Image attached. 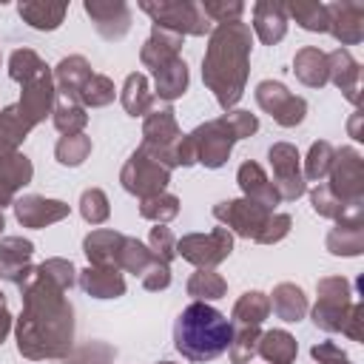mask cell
<instances>
[{
    "instance_id": "836d02e7",
    "label": "cell",
    "mask_w": 364,
    "mask_h": 364,
    "mask_svg": "<svg viewBox=\"0 0 364 364\" xmlns=\"http://www.w3.org/2000/svg\"><path fill=\"white\" fill-rule=\"evenodd\" d=\"M85 122H88V114L82 111V105L68 94H57V100H54V125H57V131H63L65 136H74V134H82Z\"/></svg>"
},
{
    "instance_id": "74e56055",
    "label": "cell",
    "mask_w": 364,
    "mask_h": 364,
    "mask_svg": "<svg viewBox=\"0 0 364 364\" xmlns=\"http://www.w3.org/2000/svg\"><path fill=\"white\" fill-rule=\"evenodd\" d=\"M31 128L26 125V119L20 117V111H17V105H9V108H3L0 111V148H9V151H14L23 139H26V134H28Z\"/></svg>"
},
{
    "instance_id": "60d3db41",
    "label": "cell",
    "mask_w": 364,
    "mask_h": 364,
    "mask_svg": "<svg viewBox=\"0 0 364 364\" xmlns=\"http://www.w3.org/2000/svg\"><path fill=\"white\" fill-rule=\"evenodd\" d=\"M333 156H336V151H333L330 142H324V139L321 142H313L310 145V154H307V171L301 176H307L313 182H321L330 173V168H333Z\"/></svg>"
},
{
    "instance_id": "f1b7e54d",
    "label": "cell",
    "mask_w": 364,
    "mask_h": 364,
    "mask_svg": "<svg viewBox=\"0 0 364 364\" xmlns=\"http://www.w3.org/2000/svg\"><path fill=\"white\" fill-rule=\"evenodd\" d=\"M293 71L296 77L310 85V88H321L327 82V54L307 46L301 51H296V60H293Z\"/></svg>"
},
{
    "instance_id": "f35d334b",
    "label": "cell",
    "mask_w": 364,
    "mask_h": 364,
    "mask_svg": "<svg viewBox=\"0 0 364 364\" xmlns=\"http://www.w3.org/2000/svg\"><path fill=\"white\" fill-rule=\"evenodd\" d=\"M228 290L225 279L213 270H196L191 279H188V296H193L196 301H205V299H222Z\"/></svg>"
},
{
    "instance_id": "7c38bea8",
    "label": "cell",
    "mask_w": 364,
    "mask_h": 364,
    "mask_svg": "<svg viewBox=\"0 0 364 364\" xmlns=\"http://www.w3.org/2000/svg\"><path fill=\"white\" fill-rule=\"evenodd\" d=\"M273 210L250 202V199H230V202H219L213 208V216L219 222H225L228 228H233L239 236L245 239H259V233L264 230L267 219Z\"/></svg>"
},
{
    "instance_id": "6da1fadb",
    "label": "cell",
    "mask_w": 364,
    "mask_h": 364,
    "mask_svg": "<svg viewBox=\"0 0 364 364\" xmlns=\"http://www.w3.org/2000/svg\"><path fill=\"white\" fill-rule=\"evenodd\" d=\"M23 290V316L17 321V350L26 358H60L71 350V304L63 290L37 267Z\"/></svg>"
},
{
    "instance_id": "9a60e30c",
    "label": "cell",
    "mask_w": 364,
    "mask_h": 364,
    "mask_svg": "<svg viewBox=\"0 0 364 364\" xmlns=\"http://www.w3.org/2000/svg\"><path fill=\"white\" fill-rule=\"evenodd\" d=\"M85 14L105 40H119L131 28V9L122 0H85Z\"/></svg>"
},
{
    "instance_id": "44dd1931",
    "label": "cell",
    "mask_w": 364,
    "mask_h": 364,
    "mask_svg": "<svg viewBox=\"0 0 364 364\" xmlns=\"http://www.w3.org/2000/svg\"><path fill=\"white\" fill-rule=\"evenodd\" d=\"M182 40H185L182 34L154 26L151 28V37H148V43L142 46V54H139L142 57V65H148L154 71V68L176 60L179 57V48H182Z\"/></svg>"
},
{
    "instance_id": "c3c4849f",
    "label": "cell",
    "mask_w": 364,
    "mask_h": 364,
    "mask_svg": "<svg viewBox=\"0 0 364 364\" xmlns=\"http://www.w3.org/2000/svg\"><path fill=\"white\" fill-rule=\"evenodd\" d=\"M48 282H54L60 290H68L71 284H74V267H71V262H65V259H48V262H43L40 267H37Z\"/></svg>"
},
{
    "instance_id": "7a4b0ae2",
    "label": "cell",
    "mask_w": 364,
    "mask_h": 364,
    "mask_svg": "<svg viewBox=\"0 0 364 364\" xmlns=\"http://www.w3.org/2000/svg\"><path fill=\"white\" fill-rule=\"evenodd\" d=\"M250 43H253V34L242 20L216 23V28H210V43L202 60V77L225 111L233 108L245 91Z\"/></svg>"
},
{
    "instance_id": "1f68e13d",
    "label": "cell",
    "mask_w": 364,
    "mask_h": 364,
    "mask_svg": "<svg viewBox=\"0 0 364 364\" xmlns=\"http://www.w3.org/2000/svg\"><path fill=\"white\" fill-rule=\"evenodd\" d=\"M68 6L65 3H20L17 6V14L31 26V28H40V31H54L63 17H65Z\"/></svg>"
},
{
    "instance_id": "6f0895ef",
    "label": "cell",
    "mask_w": 364,
    "mask_h": 364,
    "mask_svg": "<svg viewBox=\"0 0 364 364\" xmlns=\"http://www.w3.org/2000/svg\"><path fill=\"white\" fill-rule=\"evenodd\" d=\"M0 230H3V213H0Z\"/></svg>"
},
{
    "instance_id": "d6a6232c",
    "label": "cell",
    "mask_w": 364,
    "mask_h": 364,
    "mask_svg": "<svg viewBox=\"0 0 364 364\" xmlns=\"http://www.w3.org/2000/svg\"><path fill=\"white\" fill-rule=\"evenodd\" d=\"M270 316V299L259 290L245 293L236 304H233V321L236 327H259L264 318Z\"/></svg>"
},
{
    "instance_id": "f6af8a7d",
    "label": "cell",
    "mask_w": 364,
    "mask_h": 364,
    "mask_svg": "<svg viewBox=\"0 0 364 364\" xmlns=\"http://www.w3.org/2000/svg\"><path fill=\"white\" fill-rule=\"evenodd\" d=\"M80 213H82V219L91 222V225L105 222V219H108V199H105V193H102L100 188L85 191V193L80 196Z\"/></svg>"
},
{
    "instance_id": "8d00e7d4",
    "label": "cell",
    "mask_w": 364,
    "mask_h": 364,
    "mask_svg": "<svg viewBox=\"0 0 364 364\" xmlns=\"http://www.w3.org/2000/svg\"><path fill=\"white\" fill-rule=\"evenodd\" d=\"M290 17L307 31H327V6L324 3H310V0H296L284 6Z\"/></svg>"
},
{
    "instance_id": "816d5d0a",
    "label": "cell",
    "mask_w": 364,
    "mask_h": 364,
    "mask_svg": "<svg viewBox=\"0 0 364 364\" xmlns=\"http://www.w3.org/2000/svg\"><path fill=\"white\" fill-rule=\"evenodd\" d=\"M142 284H145L148 290H165V287L171 284V270H168V264L154 259L151 267L142 273Z\"/></svg>"
},
{
    "instance_id": "ee69618b",
    "label": "cell",
    "mask_w": 364,
    "mask_h": 364,
    "mask_svg": "<svg viewBox=\"0 0 364 364\" xmlns=\"http://www.w3.org/2000/svg\"><path fill=\"white\" fill-rule=\"evenodd\" d=\"M256 347H259V327H239V333L230 338V361L233 364H247L253 355H256Z\"/></svg>"
},
{
    "instance_id": "9f6ffc18",
    "label": "cell",
    "mask_w": 364,
    "mask_h": 364,
    "mask_svg": "<svg viewBox=\"0 0 364 364\" xmlns=\"http://www.w3.org/2000/svg\"><path fill=\"white\" fill-rule=\"evenodd\" d=\"M14 191H17V188L0 176V208H3V205H9V202L14 199Z\"/></svg>"
},
{
    "instance_id": "cb8c5ba5",
    "label": "cell",
    "mask_w": 364,
    "mask_h": 364,
    "mask_svg": "<svg viewBox=\"0 0 364 364\" xmlns=\"http://www.w3.org/2000/svg\"><path fill=\"white\" fill-rule=\"evenodd\" d=\"M142 134H145V145H156V148H176V142L182 139L171 108L148 114L145 125H142Z\"/></svg>"
},
{
    "instance_id": "f546056e",
    "label": "cell",
    "mask_w": 364,
    "mask_h": 364,
    "mask_svg": "<svg viewBox=\"0 0 364 364\" xmlns=\"http://www.w3.org/2000/svg\"><path fill=\"white\" fill-rule=\"evenodd\" d=\"M91 65H88V60L85 57H80V54H74V57H63L60 60V65H57V71H54V77H57V82H60V94H68V97H74L77 100V94L82 91V85L91 80Z\"/></svg>"
},
{
    "instance_id": "4316f807",
    "label": "cell",
    "mask_w": 364,
    "mask_h": 364,
    "mask_svg": "<svg viewBox=\"0 0 364 364\" xmlns=\"http://www.w3.org/2000/svg\"><path fill=\"white\" fill-rule=\"evenodd\" d=\"M122 245V233L117 230H94L91 236H85L82 247L91 264H102V267H117V253ZM119 270V267H117Z\"/></svg>"
},
{
    "instance_id": "7dc6e473",
    "label": "cell",
    "mask_w": 364,
    "mask_h": 364,
    "mask_svg": "<svg viewBox=\"0 0 364 364\" xmlns=\"http://www.w3.org/2000/svg\"><path fill=\"white\" fill-rule=\"evenodd\" d=\"M202 6V11H205V17L208 20H213V23H233V20H242V14H245V3H225V0H205V3H199Z\"/></svg>"
},
{
    "instance_id": "ac0fdd59",
    "label": "cell",
    "mask_w": 364,
    "mask_h": 364,
    "mask_svg": "<svg viewBox=\"0 0 364 364\" xmlns=\"http://www.w3.org/2000/svg\"><path fill=\"white\" fill-rule=\"evenodd\" d=\"M253 31L264 46H276L287 34V9L284 3L262 0L253 6Z\"/></svg>"
},
{
    "instance_id": "3957f363",
    "label": "cell",
    "mask_w": 364,
    "mask_h": 364,
    "mask_svg": "<svg viewBox=\"0 0 364 364\" xmlns=\"http://www.w3.org/2000/svg\"><path fill=\"white\" fill-rule=\"evenodd\" d=\"M233 324L210 304H188L173 324V347L188 361H213L230 347Z\"/></svg>"
},
{
    "instance_id": "f5cc1de1",
    "label": "cell",
    "mask_w": 364,
    "mask_h": 364,
    "mask_svg": "<svg viewBox=\"0 0 364 364\" xmlns=\"http://www.w3.org/2000/svg\"><path fill=\"white\" fill-rule=\"evenodd\" d=\"M310 353H313V358H316L318 364H350L347 353H344L341 347H336L333 341H321V344H316Z\"/></svg>"
},
{
    "instance_id": "681fc988",
    "label": "cell",
    "mask_w": 364,
    "mask_h": 364,
    "mask_svg": "<svg viewBox=\"0 0 364 364\" xmlns=\"http://www.w3.org/2000/svg\"><path fill=\"white\" fill-rule=\"evenodd\" d=\"M287 230H290V216L287 213H270V219H267V225H264V230L259 233L256 242H262V245L279 242V239L287 236Z\"/></svg>"
},
{
    "instance_id": "2e32d148",
    "label": "cell",
    "mask_w": 364,
    "mask_h": 364,
    "mask_svg": "<svg viewBox=\"0 0 364 364\" xmlns=\"http://www.w3.org/2000/svg\"><path fill=\"white\" fill-rule=\"evenodd\" d=\"M31 253H34V245L28 239L6 236L0 242V279L23 287L31 279V273H34V267L28 264Z\"/></svg>"
},
{
    "instance_id": "e575fe53",
    "label": "cell",
    "mask_w": 364,
    "mask_h": 364,
    "mask_svg": "<svg viewBox=\"0 0 364 364\" xmlns=\"http://www.w3.org/2000/svg\"><path fill=\"white\" fill-rule=\"evenodd\" d=\"M46 71H48V65H46L31 48H17V51H11V57H9V77H11L14 82H20V85L37 80V77L46 74Z\"/></svg>"
},
{
    "instance_id": "4fadbf2b",
    "label": "cell",
    "mask_w": 364,
    "mask_h": 364,
    "mask_svg": "<svg viewBox=\"0 0 364 364\" xmlns=\"http://www.w3.org/2000/svg\"><path fill=\"white\" fill-rule=\"evenodd\" d=\"M327 6V31L341 46H355L364 40V3H324Z\"/></svg>"
},
{
    "instance_id": "d4e9b609",
    "label": "cell",
    "mask_w": 364,
    "mask_h": 364,
    "mask_svg": "<svg viewBox=\"0 0 364 364\" xmlns=\"http://www.w3.org/2000/svg\"><path fill=\"white\" fill-rule=\"evenodd\" d=\"M156 80V100H176L188 91V65L182 57L151 71Z\"/></svg>"
},
{
    "instance_id": "11a10c76",
    "label": "cell",
    "mask_w": 364,
    "mask_h": 364,
    "mask_svg": "<svg viewBox=\"0 0 364 364\" xmlns=\"http://www.w3.org/2000/svg\"><path fill=\"white\" fill-rule=\"evenodd\" d=\"M9 330H11V316H9V307H6V296L0 293V344L9 336Z\"/></svg>"
},
{
    "instance_id": "bcb514c9",
    "label": "cell",
    "mask_w": 364,
    "mask_h": 364,
    "mask_svg": "<svg viewBox=\"0 0 364 364\" xmlns=\"http://www.w3.org/2000/svg\"><path fill=\"white\" fill-rule=\"evenodd\" d=\"M151 256L156 259V262H171L173 256H176V239H173V233H171V228H165V225H156L154 230H151Z\"/></svg>"
},
{
    "instance_id": "d590c367",
    "label": "cell",
    "mask_w": 364,
    "mask_h": 364,
    "mask_svg": "<svg viewBox=\"0 0 364 364\" xmlns=\"http://www.w3.org/2000/svg\"><path fill=\"white\" fill-rule=\"evenodd\" d=\"M154 256L151 250L139 242V239H131V236H122V245H119V253H117V267L119 270H128V273H145L151 267Z\"/></svg>"
},
{
    "instance_id": "ab89813d",
    "label": "cell",
    "mask_w": 364,
    "mask_h": 364,
    "mask_svg": "<svg viewBox=\"0 0 364 364\" xmlns=\"http://www.w3.org/2000/svg\"><path fill=\"white\" fill-rule=\"evenodd\" d=\"M91 154V139L85 134H74V136H63L54 148V156L60 165H82V159Z\"/></svg>"
},
{
    "instance_id": "603a6c76",
    "label": "cell",
    "mask_w": 364,
    "mask_h": 364,
    "mask_svg": "<svg viewBox=\"0 0 364 364\" xmlns=\"http://www.w3.org/2000/svg\"><path fill=\"white\" fill-rule=\"evenodd\" d=\"M119 100H122V105H125V111H128L131 117L154 114V111H156V102H159L156 94L148 91V80H145V74H139V71H134V74L125 77V85H122Z\"/></svg>"
},
{
    "instance_id": "5b68a950",
    "label": "cell",
    "mask_w": 364,
    "mask_h": 364,
    "mask_svg": "<svg viewBox=\"0 0 364 364\" xmlns=\"http://www.w3.org/2000/svg\"><path fill=\"white\" fill-rule=\"evenodd\" d=\"M236 134L225 117L210 119L176 142V165L202 162L205 168H222L230 156Z\"/></svg>"
},
{
    "instance_id": "52a82bcc",
    "label": "cell",
    "mask_w": 364,
    "mask_h": 364,
    "mask_svg": "<svg viewBox=\"0 0 364 364\" xmlns=\"http://www.w3.org/2000/svg\"><path fill=\"white\" fill-rule=\"evenodd\" d=\"M327 176H330L327 188L333 191V196L338 202H344L347 208L361 205V199H364V162H361V154L355 148H341L333 156V168Z\"/></svg>"
},
{
    "instance_id": "ba28073f",
    "label": "cell",
    "mask_w": 364,
    "mask_h": 364,
    "mask_svg": "<svg viewBox=\"0 0 364 364\" xmlns=\"http://www.w3.org/2000/svg\"><path fill=\"white\" fill-rule=\"evenodd\" d=\"M233 250V239L228 228H213L210 233H191L176 242V253L196 264L199 270H210L219 262H225Z\"/></svg>"
},
{
    "instance_id": "f907efd6",
    "label": "cell",
    "mask_w": 364,
    "mask_h": 364,
    "mask_svg": "<svg viewBox=\"0 0 364 364\" xmlns=\"http://www.w3.org/2000/svg\"><path fill=\"white\" fill-rule=\"evenodd\" d=\"M225 119L230 122L236 139H245V136L256 134V128H259V119L250 111H230V114H225Z\"/></svg>"
},
{
    "instance_id": "83f0119b",
    "label": "cell",
    "mask_w": 364,
    "mask_h": 364,
    "mask_svg": "<svg viewBox=\"0 0 364 364\" xmlns=\"http://www.w3.org/2000/svg\"><path fill=\"white\" fill-rule=\"evenodd\" d=\"M256 353L270 364H290L299 353V344L287 330H267L259 336Z\"/></svg>"
},
{
    "instance_id": "5bb4252c",
    "label": "cell",
    "mask_w": 364,
    "mask_h": 364,
    "mask_svg": "<svg viewBox=\"0 0 364 364\" xmlns=\"http://www.w3.org/2000/svg\"><path fill=\"white\" fill-rule=\"evenodd\" d=\"M54 100H57L54 77H51V71H46V74H40L37 80H31V82L23 85V97H20V102H17V111H20V117L26 119V125L31 128V125L43 122V119L54 111Z\"/></svg>"
},
{
    "instance_id": "484cf974",
    "label": "cell",
    "mask_w": 364,
    "mask_h": 364,
    "mask_svg": "<svg viewBox=\"0 0 364 364\" xmlns=\"http://www.w3.org/2000/svg\"><path fill=\"white\" fill-rule=\"evenodd\" d=\"M364 247V228L361 216L358 219H341L330 236H327V250L336 256H358Z\"/></svg>"
},
{
    "instance_id": "30bf717a",
    "label": "cell",
    "mask_w": 364,
    "mask_h": 364,
    "mask_svg": "<svg viewBox=\"0 0 364 364\" xmlns=\"http://www.w3.org/2000/svg\"><path fill=\"white\" fill-rule=\"evenodd\" d=\"M267 156H270V165H273V188L279 193V202L299 199L307 191L301 168H299V151L290 142H276L267 151Z\"/></svg>"
},
{
    "instance_id": "db71d44e",
    "label": "cell",
    "mask_w": 364,
    "mask_h": 364,
    "mask_svg": "<svg viewBox=\"0 0 364 364\" xmlns=\"http://www.w3.org/2000/svg\"><path fill=\"white\" fill-rule=\"evenodd\" d=\"M102 350H105L102 344H91V347H82V350H80V353H77V355L71 358V364H105V361H108V358H111L114 353L108 350V353H105L102 358H97V355H100Z\"/></svg>"
},
{
    "instance_id": "4dcf8cb0",
    "label": "cell",
    "mask_w": 364,
    "mask_h": 364,
    "mask_svg": "<svg viewBox=\"0 0 364 364\" xmlns=\"http://www.w3.org/2000/svg\"><path fill=\"white\" fill-rule=\"evenodd\" d=\"M270 310H273L282 321H301L304 313H307V299H304L301 287L284 282V284H279V287L273 290Z\"/></svg>"
},
{
    "instance_id": "7402d4cb",
    "label": "cell",
    "mask_w": 364,
    "mask_h": 364,
    "mask_svg": "<svg viewBox=\"0 0 364 364\" xmlns=\"http://www.w3.org/2000/svg\"><path fill=\"white\" fill-rule=\"evenodd\" d=\"M80 284L85 293H91L94 299H117L125 293V279L117 267H102L94 264L88 270L80 273Z\"/></svg>"
},
{
    "instance_id": "e0dca14e",
    "label": "cell",
    "mask_w": 364,
    "mask_h": 364,
    "mask_svg": "<svg viewBox=\"0 0 364 364\" xmlns=\"http://www.w3.org/2000/svg\"><path fill=\"white\" fill-rule=\"evenodd\" d=\"M14 213H17V222L26 225V228H46L51 222H60L68 216V205L65 202H57V199H43V196H20L14 202Z\"/></svg>"
},
{
    "instance_id": "b9f144b4",
    "label": "cell",
    "mask_w": 364,
    "mask_h": 364,
    "mask_svg": "<svg viewBox=\"0 0 364 364\" xmlns=\"http://www.w3.org/2000/svg\"><path fill=\"white\" fill-rule=\"evenodd\" d=\"M139 213H142L145 219H151V222H159V225H162V222H168V219H173V216L179 213V199L162 191V193H156V196L142 199Z\"/></svg>"
},
{
    "instance_id": "277c9868",
    "label": "cell",
    "mask_w": 364,
    "mask_h": 364,
    "mask_svg": "<svg viewBox=\"0 0 364 364\" xmlns=\"http://www.w3.org/2000/svg\"><path fill=\"white\" fill-rule=\"evenodd\" d=\"M350 284L341 276H330L318 282V301L313 307V321L316 327L327 333H347L350 338H361L358 324H361V304L350 299Z\"/></svg>"
},
{
    "instance_id": "680465c9",
    "label": "cell",
    "mask_w": 364,
    "mask_h": 364,
    "mask_svg": "<svg viewBox=\"0 0 364 364\" xmlns=\"http://www.w3.org/2000/svg\"><path fill=\"white\" fill-rule=\"evenodd\" d=\"M159 364H171V361H159Z\"/></svg>"
},
{
    "instance_id": "8992f818",
    "label": "cell",
    "mask_w": 364,
    "mask_h": 364,
    "mask_svg": "<svg viewBox=\"0 0 364 364\" xmlns=\"http://www.w3.org/2000/svg\"><path fill=\"white\" fill-rule=\"evenodd\" d=\"M139 9L145 14H151L154 26L159 28H168V31H176V34H208L210 31V20L205 17L202 6L199 3H191V0H159V3H151V0H142Z\"/></svg>"
},
{
    "instance_id": "ffe728a7",
    "label": "cell",
    "mask_w": 364,
    "mask_h": 364,
    "mask_svg": "<svg viewBox=\"0 0 364 364\" xmlns=\"http://www.w3.org/2000/svg\"><path fill=\"white\" fill-rule=\"evenodd\" d=\"M236 179H239V188L245 191V199H250V202H256V205H262V208H267V210H273V208L279 205V193H276L273 182L264 176L262 165H256V162H242Z\"/></svg>"
},
{
    "instance_id": "d6986e66",
    "label": "cell",
    "mask_w": 364,
    "mask_h": 364,
    "mask_svg": "<svg viewBox=\"0 0 364 364\" xmlns=\"http://www.w3.org/2000/svg\"><path fill=\"white\" fill-rule=\"evenodd\" d=\"M327 80H333L350 102H358V91H361V68L353 60V54L347 48H336L327 54Z\"/></svg>"
},
{
    "instance_id": "9c48e42d",
    "label": "cell",
    "mask_w": 364,
    "mask_h": 364,
    "mask_svg": "<svg viewBox=\"0 0 364 364\" xmlns=\"http://www.w3.org/2000/svg\"><path fill=\"white\" fill-rule=\"evenodd\" d=\"M119 179H122V188L128 193L148 199V196H156L165 191V185L171 182V171L165 165H159L154 156H148L142 148H136L131 154V159L125 162Z\"/></svg>"
},
{
    "instance_id": "7bdbcfd3",
    "label": "cell",
    "mask_w": 364,
    "mask_h": 364,
    "mask_svg": "<svg viewBox=\"0 0 364 364\" xmlns=\"http://www.w3.org/2000/svg\"><path fill=\"white\" fill-rule=\"evenodd\" d=\"M114 100V82L102 74H91V80L82 85V91L77 94V102H85L91 108L97 105H108Z\"/></svg>"
},
{
    "instance_id": "8fae6325",
    "label": "cell",
    "mask_w": 364,
    "mask_h": 364,
    "mask_svg": "<svg viewBox=\"0 0 364 364\" xmlns=\"http://www.w3.org/2000/svg\"><path fill=\"white\" fill-rule=\"evenodd\" d=\"M256 102H259V108H264L284 128L299 125L304 119V111H307L304 97L290 94L282 82H273V80H264V82L256 85Z\"/></svg>"
}]
</instances>
